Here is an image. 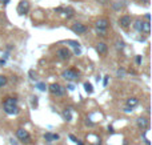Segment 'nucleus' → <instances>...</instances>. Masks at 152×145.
I'll return each instance as SVG.
<instances>
[{
    "label": "nucleus",
    "mask_w": 152,
    "mask_h": 145,
    "mask_svg": "<svg viewBox=\"0 0 152 145\" xmlns=\"http://www.w3.org/2000/svg\"><path fill=\"white\" fill-rule=\"evenodd\" d=\"M132 25H134L135 31L140 32V33H145V35H150L151 32V23L150 21H143L142 19H137V20L132 21Z\"/></svg>",
    "instance_id": "obj_1"
},
{
    "label": "nucleus",
    "mask_w": 152,
    "mask_h": 145,
    "mask_svg": "<svg viewBox=\"0 0 152 145\" xmlns=\"http://www.w3.org/2000/svg\"><path fill=\"white\" fill-rule=\"evenodd\" d=\"M47 89L50 91V93L52 96H56V97H63L64 95H66V88L63 87V85H60L59 83H52V84H50L47 87Z\"/></svg>",
    "instance_id": "obj_2"
},
{
    "label": "nucleus",
    "mask_w": 152,
    "mask_h": 145,
    "mask_svg": "<svg viewBox=\"0 0 152 145\" xmlns=\"http://www.w3.org/2000/svg\"><path fill=\"white\" fill-rule=\"evenodd\" d=\"M16 137L19 138V141H21L23 144H31L32 143V137L29 135V132L24 128H19L16 130Z\"/></svg>",
    "instance_id": "obj_3"
},
{
    "label": "nucleus",
    "mask_w": 152,
    "mask_h": 145,
    "mask_svg": "<svg viewBox=\"0 0 152 145\" xmlns=\"http://www.w3.org/2000/svg\"><path fill=\"white\" fill-rule=\"evenodd\" d=\"M79 76H80V72L76 71L75 68L66 69V71H63V73H61V77L66 79L67 81H76V80L79 79Z\"/></svg>",
    "instance_id": "obj_4"
},
{
    "label": "nucleus",
    "mask_w": 152,
    "mask_h": 145,
    "mask_svg": "<svg viewBox=\"0 0 152 145\" xmlns=\"http://www.w3.org/2000/svg\"><path fill=\"white\" fill-rule=\"evenodd\" d=\"M71 56H72L71 51L67 49L66 47H61V48H59V49L56 51V57H58V60H60V61L69 60V59H71Z\"/></svg>",
    "instance_id": "obj_5"
},
{
    "label": "nucleus",
    "mask_w": 152,
    "mask_h": 145,
    "mask_svg": "<svg viewBox=\"0 0 152 145\" xmlns=\"http://www.w3.org/2000/svg\"><path fill=\"white\" fill-rule=\"evenodd\" d=\"M110 25H111V23L107 17H99L95 21V27H96V29H99V31H107V29L110 28Z\"/></svg>",
    "instance_id": "obj_6"
},
{
    "label": "nucleus",
    "mask_w": 152,
    "mask_h": 145,
    "mask_svg": "<svg viewBox=\"0 0 152 145\" xmlns=\"http://www.w3.org/2000/svg\"><path fill=\"white\" fill-rule=\"evenodd\" d=\"M71 31H72V32H75L76 35H84V33H87V31H88V28H87V25H86V24L80 23V21H76V23L72 24V27H71Z\"/></svg>",
    "instance_id": "obj_7"
},
{
    "label": "nucleus",
    "mask_w": 152,
    "mask_h": 145,
    "mask_svg": "<svg viewBox=\"0 0 152 145\" xmlns=\"http://www.w3.org/2000/svg\"><path fill=\"white\" fill-rule=\"evenodd\" d=\"M132 21H134V20H132V17L129 15H123V16H120V17H119L118 23H119V25H120L121 28L127 29V28H129V27H131Z\"/></svg>",
    "instance_id": "obj_8"
},
{
    "label": "nucleus",
    "mask_w": 152,
    "mask_h": 145,
    "mask_svg": "<svg viewBox=\"0 0 152 145\" xmlns=\"http://www.w3.org/2000/svg\"><path fill=\"white\" fill-rule=\"evenodd\" d=\"M136 125L140 130L145 132V130L150 128V120H148V117H139V119L136 120Z\"/></svg>",
    "instance_id": "obj_9"
},
{
    "label": "nucleus",
    "mask_w": 152,
    "mask_h": 145,
    "mask_svg": "<svg viewBox=\"0 0 152 145\" xmlns=\"http://www.w3.org/2000/svg\"><path fill=\"white\" fill-rule=\"evenodd\" d=\"M29 12V3L27 0H21L18 5V13L19 15H27Z\"/></svg>",
    "instance_id": "obj_10"
},
{
    "label": "nucleus",
    "mask_w": 152,
    "mask_h": 145,
    "mask_svg": "<svg viewBox=\"0 0 152 145\" xmlns=\"http://www.w3.org/2000/svg\"><path fill=\"white\" fill-rule=\"evenodd\" d=\"M111 7H112V9L115 12H120V11H123L127 7V1H124V0H115V1L111 3Z\"/></svg>",
    "instance_id": "obj_11"
},
{
    "label": "nucleus",
    "mask_w": 152,
    "mask_h": 145,
    "mask_svg": "<svg viewBox=\"0 0 152 145\" xmlns=\"http://www.w3.org/2000/svg\"><path fill=\"white\" fill-rule=\"evenodd\" d=\"M3 109H4V112L7 115H10V116H16V115L20 112L18 105H3Z\"/></svg>",
    "instance_id": "obj_12"
},
{
    "label": "nucleus",
    "mask_w": 152,
    "mask_h": 145,
    "mask_svg": "<svg viewBox=\"0 0 152 145\" xmlns=\"http://www.w3.org/2000/svg\"><path fill=\"white\" fill-rule=\"evenodd\" d=\"M96 52L99 53V55H102V56H105L107 55V52H108V44L107 43H104V41H99L96 44Z\"/></svg>",
    "instance_id": "obj_13"
},
{
    "label": "nucleus",
    "mask_w": 152,
    "mask_h": 145,
    "mask_svg": "<svg viewBox=\"0 0 152 145\" xmlns=\"http://www.w3.org/2000/svg\"><path fill=\"white\" fill-rule=\"evenodd\" d=\"M3 105H18V99L12 97V96H8V97L4 99Z\"/></svg>",
    "instance_id": "obj_14"
},
{
    "label": "nucleus",
    "mask_w": 152,
    "mask_h": 145,
    "mask_svg": "<svg viewBox=\"0 0 152 145\" xmlns=\"http://www.w3.org/2000/svg\"><path fill=\"white\" fill-rule=\"evenodd\" d=\"M126 103H127V107L134 108V107H136L137 104H139V99H137V97H128Z\"/></svg>",
    "instance_id": "obj_15"
},
{
    "label": "nucleus",
    "mask_w": 152,
    "mask_h": 145,
    "mask_svg": "<svg viewBox=\"0 0 152 145\" xmlns=\"http://www.w3.org/2000/svg\"><path fill=\"white\" fill-rule=\"evenodd\" d=\"M63 117L66 121H72V108H66L63 111Z\"/></svg>",
    "instance_id": "obj_16"
},
{
    "label": "nucleus",
    "mask_w": 152,
    "mask_h": 145,
    "mask_svg": "<svg viewBox=\"0 0 152 145\" xmlns=\"http://www.w3.org/2000/svg\"><path fill=\"white\" fill-rule=\"evenodd\" d=\"M64 15H66V17L67 19H72L75 16V9L72 7H67V8H64Z\"/></svg>",
    "instance_id": "obj_17"
},
{
    "label": "nucleus",
    "mask_w": 152,
    "mask_h": 145,
    "mask_svg": "<svg viewBox=\"0 0 152 145\" xmlns=\"http://www.w3.org/2000/svg\"><path fill=\"white\" fill-rule=\"evenodd\" d=\"M8 83V77L5 75H0V88H4Z\"/></svg>",
    "instance_id": "obj_18"
},
{
    "label": "nucleus",
    "mask_w": 152,
    "mask_h": 145,
    "mask_svg": "<svg viewBox=\"0 0 152 145\" xmlns=\"http://www.w3.org/2000/svg\"><path fill=\"white\" fill-rule=\"evenodd\" d=\"M84 89H86L87 93H92V92H94V87H92V84H91V83H88V81L84 83Z\"/></svg>",
    "instance_id": "obj_19"
},
{
    "label": "nucleus",
    "mask_w": 152,
    "mask_h": 145,
    "mask_svg": "<svg viewBox=\"0 0 152 145\" xmlns=\"http://www.w3.org/2000/svg\"><path fill=\"white\" fill-rule=\"evenodd\" d=\"M116 75H118L119 79H123V77L126 76V69H124L123 67H120V68L118 69V72H116Z\"/></svg>",
    "instance_id": "obj_20"
},
{
    "label": "nucleus",
    "mask_w": 152,
    "mask_h": 145,
    "mask_svg": "<svg viewBox=\"0 0 152 145\" xmlns=\"http://www.w3.org/2000/svg\"><path fill=\"white\" fill-rule=\"evenodd\" d=\"M44 140H45V143H47V144H51V143H52V133H51V132H47V133H45V135H44Z\"/></svg>",
    "instance_id": "obj_21"
},
{
    "label": "nucleus",
    "mask_w": 152,
    "mask_h": 145,
    "mask_svg": "<svg viewBox=\"0 0 152 145\" xmlns=\"http://www.w3.org/2000/svg\"><path fill=\"white\" fill-rule=\"evenodd\" d=\"M67 44H69L71 47H74V48H79V47H80V44H79L77 41H75V40H67Z\"/></svg>",
    "instance_id": "obj_22"
},
{
    "label": "nucleus",
    "mask_w": 152,
    "mask_h": 145,
    "mask_svg": "<svg viewBox=\"0 0 152 145\" xmlns=\"http://www.w3.org/2000/svg\"><path fill=\"white\" fill-rule=\"evenodd\" d=\"M124 45H126V44H124V41H123V40H118V41H116V49H123V48H124Z\"/></svg>",
    "instance_id": "obj_23"
},
{
    "label": "nucleus",
    "mask_w": 152,
    "mask_h": 145,
    "mask_svg": "<svg viewBox=\"0 0 152 145\" xmlns=\"http://www.w3.org/2000/svg\"><path fill=\"white\" fill-rule=\"evenodd\" d=\"M37 88L40 91H45L47 89V85H45V83H37Z\"/></svg>",
    "instance_id": "obj_24"
},
{
    "label": "nucleus",
    "mask_w": 152,
    "mask_h": 145,
    "mask_svg": "<svg viewBox=\"0 0 152 145\" xmlns=\"http://www.w3.org/2000/svg\"><path fill=\"white\" fill-rule=\"evenodd\" d=\"M29 79H32V80H35L36 79V73H35V71H29Z\"/></svg>",
    "instance_id": "obj_25"
},
{
    "label": "nucleus",
    "mask_w": 152,
    "mask_h": 145,
    "mask_svg": "<svg viewBox=\"0 0 152 145\" xmlns=\"http://www.w3.org/2000/svg\"><path fill=\"white\" fill-rule=\"evenodd\" d=\"M32 107H34V108H36V107H37V97H36V96H35V97H32Z\"/></svg>",
    "instance_id": "obj_26"
},
{
    "label": "nucleus",
    "mask_w": 152,
    "mask_h": 145,
    "mask_svg": "<svg viewBox=\"0 0 152 145\" xmlns=\"http://www.w3.org/2000/svg\"><path fill=\"white\" fill-rule=\"evenodd\" d=\"M86 125H88V127H94L95 123L91 121V119H87V120H86Z\"/></svg>",
    "instance_id": "obj_27"
},
{
    "label": "nucleus",
    "mask_w": 152,
    "mask_h": 145,
    "mask_svg": "<svg viewBox=\"0 0 152 145\" xmlns=\"http://www.w3.org/2000/svg\"><path fill=\"white\" fill-rule=\"evenodd\" d=\"M53 11H55L56 13H63V12H64V8H63V7H58V8H55Z\"/></svg>",
    "instance_id": "obj_28"
},
{
    "label": "nucleus",
    "mask_w": 152,
    "mask_h": 145,
    "mask_svg": "<svg viewBox=\"0 0 152 145\" xmlns=\"http://www.w3.org/2000/svg\"><path fill=\"white\" fill-rule=\"evenodd\" d=\"M59 138H60V136L56 135V133H52V140H53V141H58Z\"/></svg>",
    "instance_id": "obj_29"
},
{
    "label": "nucleus",
    "mask_w": 152,
    "mask_h": 145,
    "mask_svg": "<svg viewBox=\"0 0 152 145\" xmlns=\"http://www.w3.org/2000/svg\"><path fill=\"white\" fill-rule=\"evenodd\" d=\"M136 64H137V65H140V64H142V56H136Z\"/></svg>",
    "instance_id": "obj_30"
},
{
    "label": "nucleus",
    "mask_w": 152,
    "mask_h": 145,
    "mask_svg": "<svg viewBox=\"0 0 152 145\" xmlns=\"http://www.w3.org/2000/svg\"><path fill=\"white\" fill-rule=\"evenodd\" d=\"M68 137H69V140H71V141H74V143H76V141H77V138H76L74 135H69Z\"/></svg>",
    "instance_id": "obj_31"
},
{
    "label": "nucleus",
    "mask_w": 152,
    "mask_h": 145,
    "mask_svg": "<svg viewBox=\"0 0 152 145\" xmlns=\"http://www.w3.org/2000/svg\"><path fill=\"white\" fill-rule=\"evenodd\" d=\"M139 1L142 3V4H145V5H148V4H150V1H151V0H139Z\"/></svg>",
    "instance_id": "obj_32"
},
{
    "label": "nucleus",
    "mask_w": 152,
    "mask_h": 145,
    "mask_svg": "<svg viewBox=\"0 0 152 145\" xmlns=\"http://www.w3.org/2000/svg\"><path fill=\"white\" fill-rule=\"evenodd\" d=\"M67 89H68V91H74V89H75V87H74L72 84H68V85H67Z\"/></svg>",
    "instance_id": "obj_33"
},
{
    "label": "nucleus",
    "mask_w": 152,
    "mask_h": 145,
    "mask_svg": "<svg viewBox=\"0 0 152 145\" xmlns=\"http://www.w3.org/2000/svg\"><path fill=\"white\" fill-rule=\"evenodd\" d=\"M132 109H134V108H129V107H126V108H124V112L129 113V112H132Z\"/></svg>",
    "instance_id": "obj_34"
},
{
    "label": "nucleus",
    "mask_w": 152,
    "mask_h": 145,
    "mask_svg": "<svg viewBox=\"0 0 152 145\" xmlns=\"http://www.w3.org/2000/svg\"><path fill=\"white\" fill-rule=\"evenodd\" d=\"M5 65V59H0V67Z\"/></svg>",
    "instance_id": "obj_35"
},
{
    "label": "nucleus",
    "mask_w": 152,
    "mask_h": 145,
    "mask_svg": "<svg viewBox=\"0 0 152 145\" xmlns=\"http://www.w3.org/2000/svg\"><path fill=\"white\" fill-rule=\"evenodd\" d=\"M108 77H110V76H105L104 77V87H107V84H108Z\"/></svg>",
    "instance_id": "obj_36"
},
{
    "label": "nucleus",
    "mask_w": 152,
    "mask_h": 145,
    "mask_svg": "<svg viewBox=\"0 0 152 145\" xmlns=\"http://www.w3.org/2000/svg\"><path fill=\"white\" fill-rule=\"evenodd\" d=\"M97 1H99L100 4H107V3H108V0H97Z\"/></svg>",
    "instance_id": "obj_37"
},
{
    "label": "nucleus",
    "mask_w": 152,
    "mask_h": 145,
    "mask_svg": "<svg viewBox=\"0 0 152 145\" xmlns=\"http://www.w3.org/2000/svg\"><path fill=\"white\" fill-rule=\"evenodd\" d=\"M80 52H81V51L79 49V48H75V53H76V55H80Z\"/></svg>",
    "instance_id": "obj_38"
},
{
    "label": "nucleus",
    "mask_w": 152,
    "mask_h": 145,
    "mask_svg": "<svg viewBox=\"0 0 152 145\" xmlns=\"http://www.w3.org/2000/svg\"><path fill=\"white\" fill-rule=\"evenodd\" d=\"M108 132H110V133H113V128H112V127H108Z\"/></svg>",
    "instance_id": "obj_39"
},
{
    "label": "nucleus",
    "mask_w": 152,
    "mask_h": 145,
    "mask_svg": "<svg viewBox=\"0 0 152 145\" xmlns=\"http://www.w3.org/2000/svg\"><path fill=\"white\" fill-rule=\"evenodd\" d=\"M76 144H77V145H84V144H83V141H80V140L76 141Z\"/></svg>",
    "instance_id": "obj_40"
}]
</instances>
